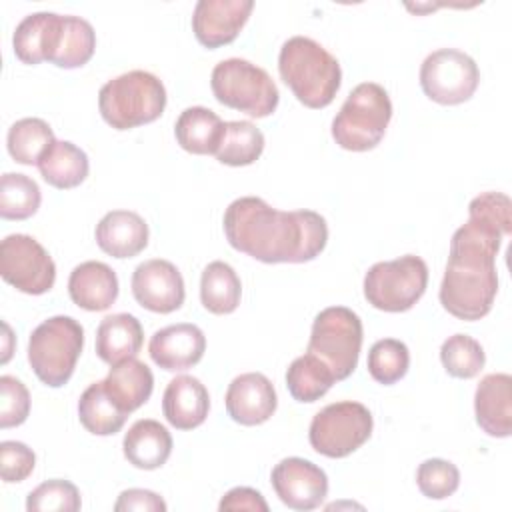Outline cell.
I'll return each mask as SVG.
<instances>
[{
  "label": "cell",
  "instance_id": "obj_20",
  "mask_svg": "<svg viewBox=\"0 0 512 512\" xmlns=\"http://www.w3.org/2000/svg\"><path fill=\"white\" fill-rule=\"evenodd\" d=\"M210 410V396L206 386L188 374L176 376L168 382L162 396V412L176 430H192L204 424Z\"/></svg>",
  "mask_w": 512,
  "mask_h": 512
},
{
  "label": "cell",
  "instance_id": "obj_25",
  "mask_svg": "<svg viewBox=\"0 0 512 512\" xmlns=\"http://www.w3.org/2000/svg\"><path fill=\"white\" fill-rule=\"evenodd\" d=\"M104 388L118 408L130 414L148 402L154 388V376L152 370L134 356L110 368L104 378Z\"/></svg>",
  "mask_w": 512,
  "mask_h": 512
},
{
  "label": "cell",
  "instance_id": "obj_13",
  "mask_svg": "<svg viewBox=\"0 0 512 512\" xmlns=\"http://www.w3.org/2000/svg\"><path fill=\"white\" fill-rule=\"evenodd\" d=\"M272 488L280 502L292 510H314L328 494V476L314 462L298 456L280 460L272 468Z\"/></svg>",
  "mask_w": 512,
  "mask_h": 512
},
{
  "label": "cell",
  "instance_id": "obj_2",
  "mask_svg": "<svg viewBox=\"0 0 512 512\" xmlns=\"http://www.w3.org/2000/svg\"><path fill=\"white\" fill-rule=\"evenodd\" d=\"M228 244L264 264L314 260L328 242L324 216L314 210H276L258 196H242L224 212Z\"/></svg>",
  "mask_w": 512,
  "mask_h": 512
},
{
  "label": "cell",
  "instance_id": "obj_38",
  "mask_svg": "<svg viewBox=\"0 0 512 512\" xmlns=\"http://www.w3.org/2000/svg\"><path fill=\"white\" fill-rule=\"evenodd\" d=\"M416 486L430 500H444L460 486L458 468L442 458H428L416 470Z\"/></svg>",
  "mask_w": 512,
  "mask_h": 512
},
{
  "label": "cell",
  "instance_id": "obj_10",
  "mask_svg": "<svg viewBox=\"0 0 512 512\" xmlns=\"http://www.w3.org/2000/svg\"><path fill=\"white\" fill-rule=\"evenodd\" d=\"M370 410L352 400L324 406L314 414L308 430L310 446L326 458H346L372 436Z\"/></svg>",
  "mask_w": 512,
  "mask_h": 512
},
{
  "label": "cell",
  "instance_id": "obj_32",
  "mask_svg": "<svg viewBox=\"0 0 512 512\" xmlns=\"http://www.w3.org/2000/svg\"><path fill=\"white\" fill-rule=\"evenodd\" d=\"M56 142L52 128L42 118H22L8 130L6 146L18 164H38Z\"/></svg>",
  "mask_w": 512,
  "mask_h": 512
},
{
  "label": "cell",
  "instance_id": "obj_27",
  "mask_svg": "<svg viewBox=\"0 0 512 512\" xmlns=\"http://www.w3.org/2000/svg\"><path fill=\"white\" fill-rule=\"evenodd\" d=\"M36 166L40 170V176L50 186L60 190L80 186L90 170L86 152L68 140H56Z\"/></svg>",
  "mask_w": 512,
  "mask_h": 512
},
{
  "label": "cell",
  "instance_id": "obj_3",
  "mask_svg": "<svg viewBox=\"0 0 512 512\" xmlns=\"http://www.w3.org/2000/svg\"><path fill=\"white\" fill-rule=\"evenodd\" d=\"M278 72L296 100L314 110L332 104L342 82L338 60L308 36H292L282 44Z\"/></svg>",
  "mask_w": 512,
  "mask_h": 512
},
{
  "label": "cell",
  "instance_id": "obj_8",
  "mask_svg": "<svg viewBox=\"0 0 512 512\" xmlns=\"http://www.w3.org/2000/svg\"><path fill=\"white\" fill-rule=\"evenodd\" d=\"M362 348V320L346 306H330L316 314L308 352L318 356L338 380H346L358 366Z\"/></svg>",
  "mask_w": 512,
  "mask_h": 512
},
{
  "label": "cell",
  "instance_id": "obj_4",
  "mask_svg": "<svg viewBox=\"0 0 512 512\" xmlns=\"http://www.w3.org/2000/svg\"><path fill=\"white\" fill-rule=\"evenodd\" d=\"M166 108L162 80L146 70H130L108 80L98 92V110L114 130H130L150 124Z\"/></svg>",
  "mask_w": 512,
  "mask_h": 512
},
{
  "label": "cell",
  "instance_id": "obj_36",
  "mask_svg": "<svg viewBox=\"0 0 512 512\" xmlns=\"http://www.w3.org/2000/svg\"><path fill=\"white\" fill-rule=\"evenodd\" d=\"M366 366L370 376L378 384H396L400 378L406 376L410 366L408 346L396 338H382L372 344Z\"/></svg>",
  "mask_w": 512,
  "mask_h": 512
},
{
  "label": "cell",
  "instance_id": "obj_14",
  "mask_svg": "<svg viewBox=\"0 0 512 512\" xmlns=\"http://www.w3.org/2000/svg\"><path fill=\"white\" fill-rule=\"evenodd\" d=\"M132 294L142 308L170 314L184 304V278L172 262L152 258L138 264L132 272Z\"/></svg>",
  "mask_w": 512,
  "mask_h": 512
},
{
  "label": "cell",
  "instance_id": "obj_11",
  "mask_svg": "<svg viewBox=\"0 0 512 512\" xmlns=\"http://www.w3.org/2000/svg\"><path fill=\"white\" fill-rule=\"evenodd\" d=\"M478 82L480 70L476 62L456 48L434 50L420 66V86L424 94L444 106L470 100Z\"/></svg>",
  "mask_w": 512,
  "mask_h": 512
},
{
  "label": "cell",
  "instance_id": "obj_12",
  "mask_svg": "<svg viewBox=\"0 0 512 512\" xmlns=\"http://www.w3.org/2000/svg\"><path fill=\"white\" fill-rule=\"evenodd\" d=\"M0 276L24 294H44L54 286L56 264L28 234H10L0 244Z\"/></svg>",
  "mask_w": 512,
  "mask_h": 512
},
{
  "label": "cell",
  "instance_id": "obj_1",
  "mask_svg": "<svg viewBox=\"0 0 512 512\" xmlns=\"http://www.w3.org/2000/svg\"><path fill=\"white\" fill-rule=\"evenodd\" d=\"M512 232V202L502 192H482L468 204V222L450 240L448 264L440 284V304L460 320H480L498 292L496 256Z\"/></svg>",
  "mask_w": 512,
  "mask_h": 512
},
{
  "label": "cell",
  "instance_id": "obj_42",
  "mask_svg": "<svg viewBox=\"0 0 512 512\" xmlns=\"http://www.w3.org/2000/svg\"><path fill=\"white\" fill-rule=\"evenodd\" d=\"M218 508L224 512V510H252V512H266L268 510V504L264 500V496L254 490V488H248V486H238V488H232L228 490Z\"/></svg>",
  "mask_w": 512,
  "mask_h": 512
},
{
  "label": "cell",
  "instance_id": "obj_18",
  "mask_svg": "<svg viewBox=\"0 0 512 512\" xmlns=\"http://www.w3.org/2000/svg\"><path fill=\"white\" fill-rule=\"evenodd\" d=\"M64 16L56 12H34L20 20L12 36V48L20 62L40 64L52 62L62 40Z\"/></svg>",
  "mask_w": 512,
  "mask_h": 512
},
{
  "label": "cell",
  "instance_id": "obj_28",
  "mask_svg": "<svg viewBox=\"0 0 512 512\" xmlns=\"http://www.w3.org/2000/svg\"><path fill=\"white\" fill-rule=\"evenodd\" d=\"M242 296V284L234 268L222 260L210 262L200 276V302L212 314H232Z\"/></svg>",
  "mask_w": 512,
  "mask_h": 512
},
{
  "label": "cell",
  "instance_id": "obj_31",
  "mask_svg": "<svg viewBox=\"0 0 512 512\" xmlns=\"http://www.w3.org/2000/svg\"><path fill=\"white\" fill-rule=\"evenodd\" d=\"M264 134L248 120L224 122L222 140L214 152L216 160L226 166H248L260 158Z\"/></svg>",
  "mask_w": 512,
  "mask_h": 512
},
{
  "label": "cell",
  "instance_id": "obj_30",
  "mask_svg": "<svg viewBox=\"0 0 512 512\" xmlns=\"http://www.w3.org/2000/svg\"><path fill=\"white\" fill-rule=\"evenodd\" d=\"M336 382L334 372L314 354L306 352L292 360L286 370V388L296 402L320 400Z\"/></svg>",
  "mask_w": 512,
  "mask_h": 512
},
{
  "label": "cell",
  "instance_id": "obj_23",
  "mask_svg": "<svg viewBox=\"0 0 512 512\" xmlns=\"http://www.w3.org/2000/svg\"><path fill=\"white\" fill-rule=\"evenodd\" d=\"M124 458L140 470H156L172 452V436L158 420H136L122 440Z\"/></svg>",
  "mask_w": 512,
  "mask_h": 512
},
{
  "label": "cell",
  "instance_id": "obj_40",
  "mask_svg": "<svg viewBox=\"0 0 512 512\" xmlns=\"http://www.w3.org/2000/svg\"><path fill=\"white\" fill-rule=\"evenodd\" d=\"M34 466L36 454L24 442L4 440L0 444V474L4 482L12 484L26 480L32 474Z\"/></svg>",
  "mask_w": 512,
  "mask_h": 512
},
{
  "label": "cell",
  "instance_id": "obj_29",
  "mask_svg": "<svg viewBox=\"0 0 512 512\" xmlns=\"http://www.w3.org/2000/svg\"><path fill=\"white\" fill-rule=\"evenodd\" d=\"M80 424L96 436H110L120 432L128 414L118 408L104 388V380L90 384L78 400Z\"/></svg>",
  "mask_w": 512,
  "mask_h": 512
},
{
  "label": "cell",
  "instance_id": "obj_34",
  "mask_svg": "<svg viewBox=\"0 0 512 512\" xmlns=\"http://www.w3.org/2000/svg\"><path fill=\"white\" fill-rule=\"evenodd\" d=\"M96 50V32L92 24L80 16H64L62 40L52 58L58 68H80L84 66Z\"/></svg>",
  "mask_w": 512,
  "mask_h": 512
},
{
  "label": "cell",
  "instance_id": "obj_41",
  "mask_svg": "<svg viewBox=\"0 0 512 512\" xmlns=\"http://www.w3.org/2000/svg\"><path fill=\"white\" fill-rule=\"evenodd\" d=\"M116 512H164L166 510V502L152 490H144V488H130L124 490L116 504H114Z\"/></svg>",
  "mask_w": 512,
  "mask_h": 512
},
{
  "label": "cell",
  "instance_id": "obj_17",
  "mask_svg": "<svg viewBox=\"0 0 512 512\" xmlns=\"http://www.w3.org/2000/svg\"><path fill=\"white\" fill-rule=\"evenodd\" d=\"M206 350L204 332L190 322L172 324L152 334L148 354L156 366L168 372H180L196 366Z\"/></svg>",
  "mask_w": 512,
  "mask_h": 512
},
{
  "label": "cell",
  "instance_id": "obj_22",
  "mask_svg": "<svg viewBox=\"0 0 512 512\" xmlns=\"http://www.w3.org/2000/svg\"><path fill=\"white\" fill-rule=\"evenodd\" d=\"M96 244L112 258H134L148 246V224L132 210H112L96 226Z\"/></svg>",
  "mask_w": 512,
  "mask_h": 512
},
{
  "label": "cell",
  "instance_id": "obj_33",
  "mask_svg": "<svg viewBox=\"0 0 512 512\" xmlns=\"http://www.w3.org/2000/svg\"><path fill=\"white\" fill-rule=\"evenodd\" d=\"M42 194L26 174L6 172L0 178V216L6 220H26L40 208Z\"/></svg>",
  "mask_w": 512,
  "mask_h": 512
},
{
  "label": "cell",
  "instance_id": "obj_21",
  "mask_svg": "<svg viewBox=\"0 0 512 512\" xmlns=\"http://www.w3.org/2000/svg\"><path fill=\"white\" fill-rule=\"evenodd\" d=\"M68 294L76 306L88 312L108 310L118 298L116 272L98 260L82 262L70 272Z\"/></svg>",
  "mask_w": 512,
  "mask_h": 512
},
{
  "label": "cell",
  "instance_id": "obj_37",
  "mask_svg": "<svg viewBox=\"0 0 512 512\" xmlns=\"http://www.w3.org/2000/svg\"><path fill=\"white\" fill-rule=\"evenodd\" d=\"M80 504L78 488L62 478L42 482L26 498L28 512H76Z\"/></svg>",
  "mask_w": 512,
  "mask_h": 512
},
{
  "label": "cell",
  "instance_id": "obj_39",
  "mask_svg": "<svg viewBox=\"0 0 512 512\" xmlns=\"http://www.w3.org/2000/svg\"><path fill=\"white\" fill-rule=\"evenodd\" d=\"M30 414V394L22 380L0 376V428H12L26 422Z\"/></svg>",
  "mask_w": 512,
  "mask_h": 512
},
{
  "label": "cell",
  "instance_id": "obj_26",
  "mask_svg": "<svg viewBox=\"0 0 512 512\" xmlns=\"http://www.w3.org/2000/svg\"><path fill=\"white\" fill-rule=\"evenodd\" d=\"M224 134L222 118L204 106H190L180 112L174 124L178 144L190 154H214Z\"/></svg>",
  "mask_w": 512,
  "mask_h": 512
},
{
  "label": "cell",
  "instance_id": "obj_7",
  "mask_svg": "<svg viewBox=\"0 0 512 512\" xmlns=\"http://www.w3.org/2000/svg\"><path fill=\"white\" fill-rule=\"evenodd\" d=\"M210 86L220 104L252 118L274 114L280 100V92L270 74L244 58L218 62L212 70Z\"/></svg>",
  "mask_w": 512,
  "mask_h": 512
},
{
  "label": "cell",
  "instance_id": "obj_5",
  "mask_svg": "<svg viewBox=\"0 0 512 512\" xmlns=\"http://www.w3.org/2000/svg\"><path fill=\"white\" fill-rule=\"evenodd\" d=\"M392 118L388 92L376 82L358 84L332 120V138L350 152H366L380 144Z\"/></svg>",
  "mask_w": 512,
  "mask_h": 512
},
{
  "label": "cell",
  "instance_id": "obj_15",
  "mask_svg": "<svg viewBox=\"0 0 512 512\" xmlns=\"http://www.w3.org/2000/svg\"><path fill=\"white\" fill-rule=\"evenodd\" d=\"M252 8V0H198L192 14V32L208 50L226 46L236 40Z\"/></svg>",
  "mask_w": 512,
  "mask_h": 512
},
{
  "label": "cell",
  "instance_id": "obj_9",
  "mask_svg": "<svg viewBox=\"0 0 512 512\" xmlns=\"http://www.w3.org/2000/svg\"><path fill=\"white\" fill-rule=\"evenodd\" d=\"M428 266L420 256L406 254L376 262L364 276V298L384 312H406L426 292Z\"/></svg>",
  "mask_w": 512,
  "mask_h": 512
},
{
  "label": "cell",
  "instance_id": "obj_6",
  "mask_svg": "<svg viewBox=\"0 0 512 512\" xmlns=\"http://www.w3.org/2000/svg\"><path fill=\"white\" fill-rule=\"evenodd\" d=\"M84 346V328L72 316H52L38 324L28 340V362L38 380L50 388L64 386Z\"/></svg>",
  "mask_w": 512,
  "mask_h": 512
},
{
  "label": "cell",
  "instance_id": "obj_16",
  "mask_svg": "<svg viewBox=\"0 0 512 512\" xmlns=\"http://www.w3.org/2000/svg\"><path fill=\"white\" fill-rule=\"evenodd\" d=\"M226 412L242 426H258L272 418L278 406V396L272 382L260 372L236 376L226 390Z\"/></svg>",
  "mask_w": 512,
  "mask_h": 512
},
{
  "label": "cell",
  "instance_id": "obj_24",
  "mask_svg": "<svg viewBox=\"0 0 512 512\" xmlns=\"http://www.w3.org/2000/svg\"><path fill=\"white\" fill-rule=\"evenodd\" d=\"M144 344V330L136 316L120 312L102 318L96 328V354L102 362L114 366L134 358Z\"/></svg>",
  "mask_w": 512,
  "mask_h": 512
},
{
  "label": "cell",
  "instance_id": "obj_35",
  "mask_svg": "<svg viewBox=\"0 0 512 512\" xmlns=\"http://www.w3.org/2000/svg\"><path fill=\"white\" fill-rule=\"evenodd\" d=\"M440 360L444 370L454 378H474L486 362L484 348L468 334H454L442 342Z\"/></svg>",
  "mask_w": 512,
  "mask_h": 512
},
{
  "label": "cell",
  "instance_id": "obj_19",
  "mask_svg": "<svg viewBox=\"0 0 512 512\" xmlns=\"http://www.w3.org/2000/svg\"><path fill=\"white\" fill-rule=\"evenodd\" d=\"M474 412L478 426L494 438L512 432V378L510 374H486L476 386Z\"/></svg>",
  "mask_w": 512,
  "mask_h": 512
}]
</instances>
